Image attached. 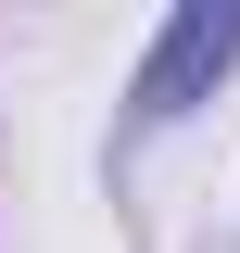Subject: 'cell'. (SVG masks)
<instances>
[{
  "mask_svg": "<svg viewBox=\"0 0 240 253\" xmlns=\"http://www.w3.org/2000/svg\"><path fill=\"white\" fill-rule=\"evenodd\" d=\"M228 63H240V0H177L164 38L139 51V76H126V139H164L190 101H215Z\"/></svg>",
  "mask_w": 240,
  "mask_h": 253,
  "instance_id": "obj_1",
  "label": "cell"
}]
</instances>
